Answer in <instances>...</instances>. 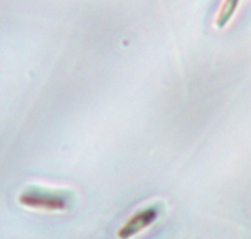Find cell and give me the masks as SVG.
Returning a JSON list of instances; mask_svg holds the SVG:
<instances>
[{
  "label": "cell",
  "mask_w": 251,
  "mask_h": 239,
  "mask_svg": "<svg viewBox=\"0 0 251 239\" xmlns=\"http://www.w3.org/2000/svg\"><path fill=\"white\" fill-rule=\"evenodd\" d=\"M17 201L24 208L49 212H61L71 208V196L66 191L41 186H29L22 190Z\"/></svg>",
  "instance_id": "cell-1"
},
{
  "label": "cell",
  "mask_w": 251,
  "mask_h": 239,
  "mask_svg": "<svg viewBox=\"0 0 251 239\" xmlns=\"http://www.w3.org/2000/svg\"><path fill=\"white\" fill-rule=\"evenodd\" d=\"M162 213V209L159 205H149L142 208L132 213L124 223L119 227L117 232V237L119 239H131L145 230L153 226Z\"/></svg>",
  "instance_id": "cell-2"
},
{
  "label": "cell",
  "mask_w": 251,
  "mask_h": 239,
  "mask_svg": "<svg viewBox=\"0 0 251 239\" xmlns=\"http://www.w3.org/2000/svg\"><path fill=\"white\" fill-rule=\"evenodd\" d=\"M240 1L242 0H223L220 9H218L217 15H216V27L223 28V27H226L229 24L230 20L233 19L234 14L237 12L238 7H239Z\"/></svg>",
  "instance_id": "cell-3"
}]
</instances>
